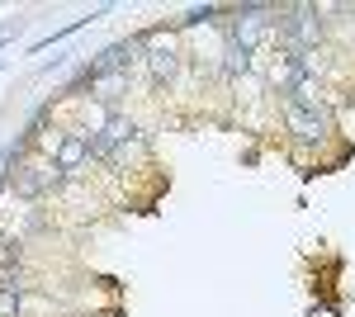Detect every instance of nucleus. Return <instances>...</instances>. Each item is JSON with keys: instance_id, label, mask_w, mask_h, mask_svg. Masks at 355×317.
<instances>
[{"instance_id": "1a4fd4ad", "label": "nucleus", "mask_w": 355, "mask_h": 317, "mask_svg": "<svg viewBox=\"0 0 355 317\" xmlns=\"http://www.w3.org/2000/svg\"><path fill=\"white\" fill-rule=\"evenodd\" d=\"M15 265H19V241L0 232V270H15Z\"/></svg>"}, {"instance_id": "0eeeda50", "label": "nucleus", "mask_w": 355, "mask_h": 317, "mask_svg": "<svg viewBox=\"0 0 355 317\" xmlns=\"http://www.w3.org/2000/svg\"><path fill=\"white\" fill-rule=\"evenodd\" d=\"M95 132H100V137H105L110 147H123V142H128V137L137 132V123L128 119V114H119V109H114V114H110V119H105V123H100Z\"/></svg>"}, {"instance_id": "20e7f679", "label": "nucleus", "mask_w": 355, "mask_h": 317, "mask_svg": "<svg viewBox=\"0 0 355 317\" xmlns=\"http://www.w3.org/2000/svg\"><path fill=\"white\" fill-rule=\"evenodd\" d=\"M85 161H90V137H85V132H67V137L57 142V166H62L67 175H76Z\"/></svg>"}, {"instance_id": "f257e3e1", "label": "nucleus", "mask_w": 355, "mask_h": 317, "mask_svg": "<svg viewBox=\"0 0 355 317\" xmlns=\"http://www.w3.org/2000/svg\"><path fill=\"white\" fill-rule=\"evenodd\" d=\"M279 38H284V53H308L322 43V10L318 5H289L279 15Z\"/></svg>"}, {"instance_id": "39448f33", "label": "nucleus", "mask_w": 355, "mask_h": 317, "mask_svg": "<svg viewBox=\"0 0 355 317\" xmlns=\"http://www.w3.org/2000/svg\"><path fill=\"white\" fill-rule=\"evenodd\" d=\"M137 62V43H119V48H110V53H100V62L90 67V80L110 76V71H128Z\"/></svg>"}, {"instance_id": "6e6552de", "label": "nucleus", "mask_w": 355, "mask_h": 317, "mask_svg": "<svg viewBox=\"0 0 355 317\" xmlns=\"http://www.w3.org/2000/svg\"><path fill=\"white\" fill-rule=\"evenodd\" d=\"M246 67H251V53H246L242 43H227V62H223V71L237 76V71H246Z\"/></svg>"}, {"instance_id": "f03ea898", "label": "nucleus", "mask_w": 355, "mask_h": 317, "mask_svg": "<svg viewBox=\"0 0 355 317\" xmlns=\"http://www.w3.org/2000/svg\"><path fill=\"white\" fill-rule=\"evenodd\" d=\"M62 185H67V171L57 161H33V166L15 171V194H24V199H43V194H53Z\"/></svg>"}, {"instance_id": "7ed1b4c3", "label": "nucleus", "mask_w": 355, "mask_h": 317, "mask_svg": "<svg viewBox=\"0 0 355 317\" xmlns=\"http://www.w3.org/2000/svg\"><path fill=\"white\" fill-rule=\"evenodd\" d=\"M279 109H284V123H289V132L299 142H322L327 137V114L322 109H303L294 100H279Z\"/></svg>"}, {"instance_id": "423d86ee", "label": "nucleus", "mask_w": 355, "mask_h": 317, "mask_svg": "<svg viewBox=\"0 0 355 317\" xmlns=\"http://www.w3.org/2000/svg\"><path fill=\"white\" fill-rule=\"evenodd\" d=\"M147 67H152V76H157V80H171L175 71H180V53H175L171 43H157V48L147 53Z\"/></svg>"}]
</instances>
